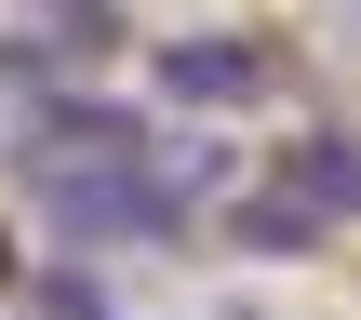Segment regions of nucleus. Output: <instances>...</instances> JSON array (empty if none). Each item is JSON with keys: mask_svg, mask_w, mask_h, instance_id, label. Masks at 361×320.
Here are the masks:
<instances>
[{"mask_svg": "<svg viewBox=\"0 0 361 320\" xmlns=\"http://www.w3.org/2000/svg\"><path fill=\"white\" fill-rule=\"evenodd\" d=\"M161 80H174L188 107H228V94L255 80V53H241V40H188V53H161Z\"/></svg>", "mask_w": 361, "mask_h": 320, "instance_id": "f257e3e1", "label": "nucleus"}]
</instances>
